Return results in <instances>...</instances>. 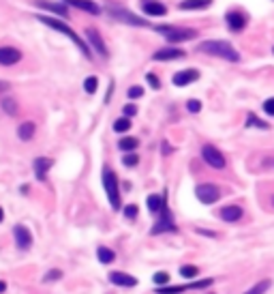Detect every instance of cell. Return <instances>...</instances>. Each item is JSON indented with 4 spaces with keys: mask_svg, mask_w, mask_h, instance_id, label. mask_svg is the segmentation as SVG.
Returning <instances> with one entry per match:
<instances>
[{
    "mask_svg": "<svg viewBox=\"0 0 274 294\" xmlns=\"http://www.w3.org/2000/svg\"><path fill=\"white\" fill-rule=\"evenodd\" d=\"M184 56H186V52L178 48H163L152 54L154 60H178V58H184Z\"/></svg>",
    "mask_w": 274,
    "mask_h": 294,
    "instance_id": "2e32d148",
    "label": "cell"
},
{
    "mask_svg": "<svg viewBox=\"0 0 274 294\" xmlns=\"http://www.w3.org/2000/svg\"><path fill=\"white\" fill-rule=\"evenodd\" d=\"M212 4V0H182L178 4L182 11H201V9H208Z\"/></svg>",
    "mask_w": 274,
    "mask_h": 294,
    "instance_id": "603a6c76",
    "label": "cell"
},
{
    "mask_svg": "<svg viewBox=\"0 0 274 294\" xmlns=\"http://www.w3.org/2000/svg\"><path fill=\"white\" fill-rule=\"evenodd\" d=\"M146 82H148L154 90H159V88H161V82H159V78H156L154 73H146Z\"/></svg>",
    "mask_w": 274,
    "mask_h": 294,
    "instance_id": "d590c367",
    "label": "cell"
},
{
    "mask_svg": "<svg viewBox=\"0 0 274 294\" xmlns=\"http://www.w3.org/2000/svg\"><path fill=\"white\" fill-rule=\"evenodd\" d=\"M109 281L116 286H125V288H133L137 286V279L131 277V275L126 273H120V270H114V273H109Z\"/></svg>",
    "mask_w": 274,
    "mask_h": 294,
    "instance_id": "ac0fdd59",
    "label": "cell"
},
{
    "mask_svg": "<svg viewBox=\"0 0 274 294\" xmlns=\"http://www.w3.org/2000/svg\"><path fill=\"white\" fill-rule=\"evenodd\" d=\"M97 86H99V80L92 75V78H86V82H84V90L88 92V95H95L97 92Z\"/></svg>",
    "mask_w": 274,
    "mask_h": 294,
    "instance_id": "4dcf8cb0",
    "label": "cell"
},
{
    "mask_svg": "<svg viewBox=\"0 0 274 294\" xmlns=\"http://www.w3.org/2000/svg\"><path fill=\"white\" fill-rule=\"evenodd\" d=\"M103 187L105 193L109 198V204H112L114 210H120V187H118V178L109 168L103 170Z\"/></svg>",
    "mask_w": 274,
    "mask_h": 294,
    "instance_id": "277c9868",
    "label": "cell"
},
{
    "mask_svg": "<svg viewBox=\"0 0 274 294\" xmlns=\"http://www.w3.org/2000/svg\"><path fill=\"white\" fill-rule=\"evenodd\" d=\"M219 215H221V219L227 221V223H236V221L242 219L244 210H242V206H238V204H227V206L221 208Z\"/></svg>",
    "mask_w": 274,
    "mask_h": 294,
    "instance_id": "7c38bea8",
    "label": "cell"
},
{
    "mask_svg": "<svg viewBox=\"0 0 274 294\" xmlns=\"http://www.w3.org/2000/svg\"><path fill=\"white\" fill-rule=\"evenodd\" d=\"M11 84L9 82H4V80H0V92H4V90H9Z\"/></svg>",
    "mask_w": 274,
    "mask_h": 294,
    "instance_id": "b9f144b4",
    "label": "cell"
},
{
    "mask_svg": "<svg viewBox=\"0 0 274 294\" xmlns=\"http://www.w3.org/2000/svg\"><path fill=\"white\" fill-rule=\"evenodd\" d=\"M67 4H73V7H77L81 11H86V13H92V15H99L101 13V7H99L97 2H92V0H65Z\"/></svg>",
    "mask_w": 274,
    "mask_h": 294,
    "instance_id": "d6986e66",
    "label": "cell"
},
{
    "mask_svg": "<svg viewBox=\"0 0 274 294\" xmlns=\"http://www.w3.org/2000/svg\"><path fill=\"white\" fill-rule=\"evenodd\" d=\"M22 60V52L15 48H0V64L4 67H11V64Z\"/></svg>",
    "mask_w": 274,
    "mask_h": 294,
    "instance_id": "e0dca14e",
    "label": "cell"
},
{
    "mask_svg": "<svg viewBox=\"0 0 274 294\" xmlns=\"http://www.w3.org/2000/svg\"><path fill=\"white\" fill-rule=\"evenodd\" d=\"M159 34H163L170 43H182V41H191L197 37V30L193 28H178V26H156L154 28Z\"/></svg>",
    "mask_w": 274,
    "mask_h": 294,
    "instance_id": "3957f363",
    "label": "cell"
},
{
    "mask_svg": "<svg viewBox=\"0 0 274 294\" xmlns=\"http://www.w3.org/2000/svg\"><path fill=\"white\" fill-rule=\"evenodd\" d=\"M37 7H39V9H45V11H50V13L62 15V17H65V15L69 13L67 4H60V2H48V0H39V2H37Z\"/></svg>",
    "mask_w": 274,
    "mask_h": 294,
    "instance_id": "44dd1931",
    "label": "cell"
},
{
    "mask_svg": "<svg viewBox=\"0 0 274 294\" xmlns=\"http://www.w3.org/2000/svg\"><path fill=\"white\" fill-rule=\"evenodd\" d=\"M180 275H182L184 279H193V277H197V275H199V268H197V266H191V264H186V266L180 268Z\"/></svg>",
    "mask_w": 274,
    "mask_h": 294,
    "instance_id": "f546056e",
    "label": "cell"
},
{
    "mask_svg": "<svg viewBox=\"0 0 274 294\" xmlns=\"http://www.w3.org/2000/svg\"><path fill=\"white\" fill-rule=\"evenodd\" d=\"M126 95H129L131 99H139V97L144 95V88L142 86H131L129 90H126Z\"/></svg>",
    "mask_w": 274,
    "mask_h": 294,
    "instance_id": "8d00e7d4",
    "label": "cell"
},
{
    "mask_svg": "<svg viewBox=\"0 0 274 294\" xmlns=\"http://www.w3.org/2000/svg\"><path fill=\"white\" fill-rule=\"evenodd\" d=\"M201 157H203V161H206L210 168H214V170H223L227 166L225 155L217 148V146H212V144L203 146V148H201Z\"/></svg>",
    "mask_w": 274,
    "mask_h": 294,
    "instance_id": "5b68a950",
    "label": "cell"
},
{
    "mask_svg": "<svg viewBox=\"0 0 274 294\" xmlns=\"http://www.w3.org/2000/svg\"><path fill=\"white\" fill-rule=\"evenodd\" d=\"M208 286H212V279H201L189 286H163L156 290V294H182L186 290H199V288H208Z\"/></svg>",
    "mask_w": 274,
    "mask_h": 294,
    "instance_id": "ba28073f",
    "label": "cell"
},
{
    "mask_svg": "<svg viewBox=\"0 0 274 294\" xmlns=\"http://www.w3.org/2000/svg\"><path fill=\"white\" fill-rule=\"evenodd\" d=\"M152 279H154V284H156V286H161V288H163V286L167 284V281H170V275H167L165 270H161V273H154V277H152Z\"/></svg>",
    "mask_w": 274,
    "mask_h": 294,
    "instance_id": "836d02e7",
    "label": "cell"
},
{
    "mask_svg": "<svg viewBox=\"0 0 274 294\" xmlns=\"http://www.w3.org/2000/svg\"><path fill=\"white\" fill-rule=\"evenodd\" d=\"M107 13L114 17V20L118 22H125V24H131V26H148V22L144 20V17H137L135 13H131V11L126 9H118V7H107Z\"/></svg>",
    "mask_w": 274,
    "mask_h": 294,
    "instance_id": "8992f818",
    "label": "cell"
},
{
    "mask_svg": "<svg viewBox=\"0 0 274 294\" xmlns=\"http://www.w3.org/2000/svg\"><path fill=\"white\" fill-rule=\"evenodd\" d=\"M170 152H172L170 144H167V142H163V155H170Z\"/></svg>",
    "mask_w": 274,
    "mask_h": 294,
    "instance_id": "7bdbcfd3",
    "label": "cell"
},
{
    "mask_svg": "<svg viewBox=\"0 0 274 294\" xmlns=\"http://www.w3.org/2000/svg\"><path fill=\"white\" fill-rule=\"evenodd\" d=\"M225 20H227V26H229V30H234V32H240L244 30V26H247V15L242 13V11H229V13L225 15Z\"/></svg>",
    "mask_w": 274,
    "mask_h": 294,
    "instance_id": "8fae6325",
    "label": "cell"
},
{
    "mask_svg": "<svg viewBox=\"0 0 274 294\" xmlns=\"http://www.w3.org/2000/svg\"><path fill=\"white\" fill-rule=\"evenodd\" d=\"M264 112H266V114H270V116H274V97L264 101Z\"/></svg>",
    "mask_w": 274,
    "mask_h": 294,
    "instance_id": "ab89813d",
    "label": "cell"
},
{
    "mask_svg": "<svg viewBox=\"0 0 274 294\" xmlns=\"http://www.w3.org/2000/svg\"><path fill=\"white\" fill-rule=\"evenodd\" d=\"M122 163H125L126 168H133V166H137V163H139V157L135 155V152H126L125 159H122Z\"/></svg>",
    "mask_w": 274,
    "mask_h": 294,
    "instance_id": "d6a6232c",
    "label": "cell"
},
{
    "mask_svg": "<svg viewBox=\"0 0 274 294\" xmlns=\"http://www.w3.org/2000/svg\"><path fill=\"white\" fill-rule=\"evenodd\" d=\"M97 254H99V262H103V264H112L116 260V254L109 247H99Z\"/></svg>",
    "mask_w": 274,
    "mask_h": 294,
    "instance_id": "d4e9b609",
    "label": "cell"
},
{
    "mask_svg": "<svg viewBox=\"0 0 274 294\" xmlns=\"http://www.w3.org/2000/svg\"><path fill=\"white\" fill-rule=\"evenodd\" d=\"M4 290H7V284H4V281H0V294H2Z\"/></svg>",
    "mask_w": 274,
    "mask_h": 294,
    "instance_id": "ee69618b",
    "label": "cell"
},
{
    "mask_svg": "<svg viewBox=\"0 0 274 294\" xmlns=\"http://www.w3.org/2000/svg\"><path fill=\"white\" fill-rule=\"evenodd\" d=\"M270 163H272V166H274V159H272V161H270Z\"/></svg>",
    "mask_w": 274,
    "mask_h": 294,
    "instance_id": "7dc6e473",
    "label": "cell"
},
{
    "mask_svg": "<svg viewBox=\"0 0 274 294\" xmlns=\"http://www.w3.org/2000/svg\"><path fill=\"white\" fill-rule=\"evenodd\" d=\"M62 277V270H58V268H54V270H50L48 275L43 277V281H56V279H60Z\"/></svg>",
    "mask_w": 274,
    "mask_h": 294,
    "instance_id": "f35d334b",
    "label": "cell"
},
{
    "mask_svg": "<svg viewBox=\"0 0 274 294\" xmlns=\"http://www.w3.org/2000/svg\"><path fill=\"white\" fill-rule=\"evenodd\" d=\"M2 219H4V210L0 208V221H2Z\"/></svg>",
    "mask_w": 274,
    "mask_h": 294,
    "instance_id": "f6af8a7d",
    "label": "cell"
},
{
    "mask_svg": "<svg viewBox=\"0 0 274 294\" xmlns=\"http://www.w3.org/2000/svg\"><path fill=\"white\" fill-rule=\"evenodd\" d=\"M163 208H165V196H159V193L148 196V210L150 213H161Z\"/></svg>",
    "mask_w": 274,
    "mask_h": 294,
    "instance_id": "cb8c5ba5",
    "label": "cell"
},
{
    "mask_svg": "<svg viewBox=\"0 0 274 294\" xmlns=\"http://www.w3.org/2000/svg\"><path fill=\"white\" fill-rule=\"evenodd\" d=\"M197 50L203 52V54H210V56L225 58V60H229V62L240 60L238 50L231 48V43H227V41H203V43L197 45Z\"/></svg>",
    "mask_w": 274,
    "mask_h": 294,
    "instance_id": "7a4b0ae2",
    "label": "cell"
},
{
    "mask_svg": "<svg viewBox=\"0 0 274 294\" xmlns=\"http://www.w3.org/2000/svg\"><path fill=\"white\" fill-rule=\"evenodd\" d=\"M37 22H41V24H45V26H50V28H54V30L58 32H62L65 37H69L73 41L75 45H77V50L84 54L88 60H92V56H90V48H88V43H86L84 39H79V34L73 30V28H69L65 22H58L56 17H51V15H37Z\"/></svg>",
    "mask_w": 274,
    "mask_h": 294,
    "instance_id": "6da1fadb",
    "label": "cell"
},
{
    "mask_svg": "<svg viewBox=\"0 0 274 294\" xmlns=\"http://www.w3.org/2000/svg\"><path fill=\"white\" fill-rule=\"evenodd\" d=\"M118 148L122 152H133L137 148V140L135 138H122L120 142H118Z\"/></svg>",
    "mask_w": 274,
    "mask_h": 294,
    "instance_id": "4316f807",
    "label": "cell"
},
{
    "mask_svg": "<svg viewBox=\"0 0 274 294\" xmlns=\"http://www.w3.org/2000/svg\"><path fill=\"white\" fill-rule=\"evenodd\" d=\"M125 114H126V116H135V114H137V108H135V105H131V103L125 105Z\"/></svg>",
    "mask_w": 274,
    "mask_h": 294,
    "instance_id": "60d3db41",
    "label": "cell"
},
{
    "mask_svg": "<svg viewBox=\"0 0 274 294\" xmlns=\"http://www.w3.org/2000/svg\"><path fill=\"white\" fill-rule=\"evenodd\" d=\"M34 131H37L34 122L32 120H26V122H22V125L17 127V138H20L22 142H28V140L34 138Z\"/></svg>",
    "mask_w": 274,
    "mask_h": 294,
    "instance_id": "7402d4cb",
    "label": "cell"
},
{
    "mask_svg": "<svg viewBox=\"0 0 274 294\" xmlns=\"http://www.w3.org/2000/svg\"><path fill=\"white\" fill-rule=\"evenodd\" d=\"M0 105H2V110L7 112L9 116H15V114H17V110H20V108H17V101H15V99H11V97L2 99V103H0Z\"/></svg>",
    "mask_w": 274,
    "mask_h": 294,
    "instance_id": "83f0119b",
    "label": "cell"
},
{
    "mask_svg": "<svg viewBox=\"0 0 274 294\" xmlns=\"http://www.w3.org/2000/svg\"><path fill=\"white\" fill-rule=\"evenodd\" d=\"M195 196H197V200H199L201 204H214L221 198V189L217 185H212V183H203V185L195 187Z\"/></svg>",
    "mask_w": 274,
    "mask_h": 294,
    "instance_id": "52a82bcc",
    "label": "cell"
},
{
    "mask_svg": "<svg viewBox=\"0 0 274 294\" xmlns=\"http://www.w3.org/2000/svg\"><path fill=\"white\" fill-rule=\"evenodd\" d=\"M142 9L146 15H152V17H163L167 15V7L159 0H142Z\"/></svg>",
    "mask_w": 274,
    "mask_h": 294,
    "instance_id": "9a60e30c",
    "label": "cell"
},
{
    "mask_svg": "<svg viewBox=\"0 0 274 294\" xmlns=\"http://www.w3.org/2000/svg\"><path fill=\"white\" fill-rule=\"evenodd\" d=\"M186 110H189L191 114H197V112L201 110V101H197V99H189V101H186Z\"/></svg>",
    "mask_w": 274,
    "mask_h": 294,
    "instance_id": "e575fe53",
    "label": "cell"
},
{
    "mask_svg": "<svg viewBox=\"0 0 274 294\" xmlns=\"http://www.w3.org/2000/svg\"><path fill=\"white\" fill-rule=\"evenodd\" d=\"M272 52H274V50H272Z\"/></svg>",
    "mask_w": 274,
    "mask_h": 294,
    "instance_id": "c3c4849f",
    "label": "cell"
},
{
    "mask_svg": "<svg viewBox=\"0 0 274 294\" xmlns=\"http://www.w3.org/2000/svg\"><path fill=\"white\" fill-rule=\"evenodd\" d=\"M178 228H176V223H174V217L170 213V208H163L161 210V217H159V221L154 223V228H152V234H161V232H176Z\"/></svg>",
    "mask_w": 274,
    "mask_h": 294,
    "instance_id": "9c48e42d",
    "label": "cell"
},
{
    "mask_svg": "<svg viewBox=\"0 0 274 294\" xmlns=\"http://www.w3.org/2000/svg\"><path fill=\"white\" fill-rule=\"evenodd\" d=\"M131 129V120L129 118H116L114 120V131L116 133H125Z\"/></svg>",
    "mask_w": 274,
    "mask_h": 294,
    "instance_id": "f1b7e54d",
    "label": "cell"
},
{
    "mask_svg": "<svg viewBox=\"0 0 274 294\" xmlns=\"http://www.w3.org/2000/svg\"><path fill=\"white\" fill-rule=\"evenodd\" d=\"M270 202H272V206H274V196H272V198H270Z\"/></svg>",
    "mask_w": 274,
    "mask_h": 294,
    "instance_id": "bcb514c9",
    "label": "cell"
},
{
    "mask_svg": "<svg viewBox=\"0 0 274 294\" xmlns=\"http://www.w3.org/2000/svg\"><path fill=\"white\" fill-rule=\"evenodd\" d=\"M32 168H34V174H37V178H39V180H45V176H48V170L51 168V159H48V157H39V159H34Z\"/></svg>",
    "mask_w": 274,
    "mask_h": 294,
    "instance_id": "ffe728a7",
    "label": "cell"
},
{
    "mask_svg": "<svg viewBox=\"0 0 274 294\" xmlns=\"http://www.w3.org/2000/svg\"><path fill=\"white\" fill-rule=\"evenodd\" d=\"M86 39H88V43L97 50V54H99V56H103V58H107V56H109V50L105 48V43H103V39H101V34H99L97 28H92V26L86 28Z\"/></svg>",
    "mask_w": 274,
    "mask_h": 294,
    "instance_id": "30bf717a",
    "label": "cell"
},
{
    "mask_svg": "<svg viewBox=\"0 0 274 294\" xmlns=\"http://www.w3.org/2000/svg\"><path fill=\"white\" fill-rule=\"evenodd\" d=\"M197 80H199V71L197 69H184V71H178L174 75V86H189Z\"/></svg>",
    "mask_w": 274,
    "mask_h": 294,
    "instance_id": "4fadbf2b",
    "label": "cell"
},
{
    "mask_svg": "<svg viewBox=\"0 0 274 294\" xmlns=\"http://www.w3.org/2000/svg\"><path fill=\"white\" fill-rule=\"evenodd\" d=\"M13 234H15V243L20 249H30L32 245V234L28 230L26 226H15L13 228Z\"/></svg>",
    "mask_w": 274,
    "mask_h": 294,
    "instance_id": "5bb4252c",
    "label": "cell"
},
{
    "mask_svg": "<svg viewBox=\"0 0 274 294\" xmlns=\"http://www.w3.org/2000/svg\"><path fill=\"white\" fill-rule=\"evenodd\" d=\"M270 286H272V281L270 279H264V281H259V284H255L253 288H249L244 294H266L268 290H270Z\"/></svg>",
    "mask_w": 274,
    "mask_h": 294,
    "instance_id": "484cf974",
    "label": "cell"
},
{
    "mask_svg": "<svg viewBox=\"0 0 274 294\" xmlns=\"http://www.w3.org/2000/svg\"><path fill=\"white\" fill-rule=\"evenodd\" d=\"M125 217H126V219H135V217H137V206H135V204L125 206Z\"/></svg>",
    "mask_w": 274,
    "mask_h": 294,
    "instance_id": "74e56055",
    "label": "cell"
},
{
    "mask_svg": "<svg viewBox=\"0 0 274 294\" xmlns=\"http://www.w3.org/2000/svg\"><path fill=\"white\" fill-rule=\"evenodd\" d=\"M259 127V129H268V122H264V120H259L255 114H249V118H247V127Z\"/></svg>",
    "mask_w": 274,
    "mask_h": 294,
    "instance_id": "1f68e13d",
    "label": "cell"
}]
</instances>
